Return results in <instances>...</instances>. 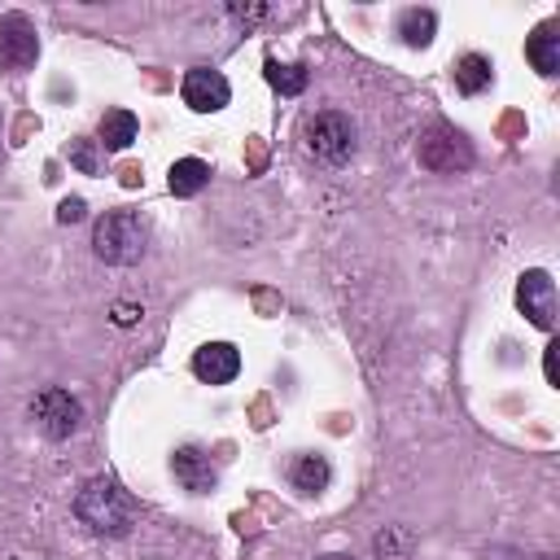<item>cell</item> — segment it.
<instances>
[{"instance_id": "cell-4", "label": "cell", "mask_w": 560, "mask_h": 560, "mask_svg": "<svg viewBox=\"0 0 560 560\" xmlns=\"http://www.w3.org/2000/svg\"><path fill=\"white\" fill-rule=\"evenodd\" d=\"M416 158H420V166H424V171H433V175H455V171L472 166V144H468V136H464V131H455V127L438 122V127H429V131L420 136Z\"/></svg>"}, {"instance_id": "cell-9", "label": "cell", "mask_w": 560, "mask_h": 560, "mask_svg": "<svg viewBox=\"0 0 560 560\" xmlns=\"http://www.w3.org/2000/svg\"><path fill=\"white\" fill-rule=\"evenodd\" d=\"M236 372H241V350L232 341H206L192 354V376L206 385H228L236 381Z\"/></svg>"}, {"instance_id": "cell-8", "label": "cell", "mask_w": 560, "mask_h": 560, "mask_svg": "<svg viewBox=\"0 0 560 560\" xmlns=\"http://www.w3.org/2000/svg\"><path fill=\"white\" fill-rule=\"evenodd\" d=\"M39 57V35L22 13L0 18V70H31Z\"/></svg>"}, {"instance_id": "cell-21", "label": "cell", "mask_w": 560, "mask_h": 560, "mask_svg": "<svg viewBox=\"0 0 560 560\" xmlns=\"http://www.w3.org/2000/svg\"><path fill=\"white\" fill-rule=\"evenodd\" d=\"M228 13H232L236 22H258V18H267V9H262V4H249V9H241V4H232Z\"/></svg>"}, {"instance_id": "cell-11", "label": "cell", "mask_w": 560, "mask_h": 560, "mask_svg": "<svg viewBox=\"0 0 560 560\" xmlns=\"http://www.w3.org/2000/svg\"><path fill=\"white\" fill-rule=\"evenodd\" d=\"M525 57H529V66L538 70V74H556L560 70V26L556 22H538L534 26V35L525 39Z\"/></svg>"}, {"instance_id": "cell-12", "label": "cell", "mask_w": 560, "mask_h": 560, "mask_svg": "<svg viewBox=\"0 0 560 560\" xmlns=\"http://www.w3.org/2000/svg\"><path fill=\"white\" fill-rule=\"evenodd\" d=\"M136 131H140V122H136V114L131 109H105V118H101V127H96V144L101 149H109V153H122L131 140H136Z\"/></svg>"}, {"instance_id": "cell-16", "label": "cell", "mask_w": 560, "mask_h": 560, "mask_svg": "<svg viewBox=\"0 0 560 560\" xmlns=\"http://www.w3.org/2000/svg\"><path fill=\"white\" fill-rule=\"evenodd\" d=\"M438 31V13L433 9H402L398 13V35L407 48H429Z\"/></svg>"}, {"instance_id": "cell-25", "label": "cell", "mask_w": 560, "mask_h": 560, "mask_svg": "<svg viewBox=\"0 0 560 560\" xmlns=\"http://www.w3.org/2000/svg\"><path fill=\"white\" fill-rule=\"evenodd\" d=\"M534 560H551V556H534Z\"/></svg>"}, {"instance_id": "cell-2", "label": "cell", "mask_w": 560, "mask_h": 560, "mask_svg": "<svg viewBox=\"0 0 560 560\" xmlns=\"http://www.w3.org/2000/svg\"><path fill=\"white\" fill-rule=\"evenodd\" d=\"M149 249V223L136 210H105L92 223V254L109 267H131Z\"/></svg>"}, {"instance_id": "cell-3", "label": "cell", "mask_w": 560, "mask_h": 560, "mask_svg": "<svg viewBox=\"0 0 560 560\" xmlns=\"http://www.w3.org/2000/svg\"><path fill=\"white\" fill-rule=\"evenodd\" d=\"M302 144H306V153H311L315 162H324V166H346V162L354 158V122H350L346 114H337V109H324V114L306 118Z\"/></svg>"}, {"instance_id": "cell-14", "label": "cell", "mask_w": 560, "mask_h": 560, "mask_svg": "<svg viewBox=\"0 0 560 560\" xmlns=\"http://www.w3.org/2000/svg\"><path fill=\"white\" fill-rule=\"evenodd\" d=\"M289 481H293V490H302V494H319V490L332 481V468H328L324 455H311V451H306V455L293 459Z\"/></svg>"}, {"instance_id": "cell-7", "label": "cell", "mask_w": 560, "mask_h": 560, "mask_svg": "<svg viewBox=\"0 0 560 560\" xmlns=\"http://www.w3.org/2000/svg\"><path fill=\"white\" fill-rule=\"evenodd\" d=\"M179 96L192 114H214L232 101V83L223 79V70H210V66H192L179 83Z\"/></svg>"}, {"instance_id": "cell-22", "label": "cell", "mask_w": 560, "mask_h": 560, "mask_svg": "<svg viewBox=\"0 0 560 560\" xmlns=\"http://www.w3.org/2000/svg\"><path fill=\"white\" fill-rule=\"evenodd\" d=\"M556 350H560V346L551 341V346H547V354H542V372H547V385H560V372H556Z\"/></svg>"}, {"instance_id": "cell-1", "label": "cell", "mask_w": 560, "mask_h": 560, "mask_svg": "<svg viewBox=\"0 0 560 560\" xmlns=\"http://www.w3.org/2000/svg\"><path fill=\"white\" fill-rule=\"evenodd\" d=\"M74 516L101 538H122L136 525V499L114 477H92L74 494Z\"/></svg>"}, {"instance_id": "cell-6", "label": "cell", "mask_w": 560, "mask_h": 560, "mask_svg": "<svg viewBox=\"0 0 560 560\" xmlns=\"http://www.w3.org/2000/svg\"><path fill=\"white\" fill-rule=\"evenodd\" d=\"M516 311L534 328H551L556 324V280L542 267L521 271V280H516Z\"/></svg>"}, {"instance_id": "cell-5", "label": "cell", "mask_w": 560, "mask_h": 560, "mask_svg": "<svg viewBox=\"0 0 560 560\" xmlns=\"http://www.w3.org/2000/svg\"><path fill=\"white\" fill-rule=\"evenodd\" d=\"M31 420H35V429H39L44 438L61 442V438H70V433L83 424V402H79L70 389H61V385H44V389L31 398Z\"/></svg>"}, {"instance_id": "cell-15", "label": "cell", "mask_w": 560, "mask_h": 560, "mask_svg": "<svg viewBox=\"0 0 560 560\" xmlns=\"http://www.w3.org/2000/svg\"><path fill=\"white\" fill-rule=\"evenodd\" d=\"M166 184H171L175 197H197V192L210 184V166H206L201 158H179V162H171Z\"/></svg>"}, {"instance_id": "cell-18", "label": "cell", "mask_w": 560, "mask_h": 560, "mask_svg": "<svg viewBox=\"0 0 560 560\" xmlns=\"http://www.w3.org/2000/svg\"><path fill=\"white\" fill-rule=\"evenodd\" d=\"M92 144H96V140H74V144H70L74 166H79V171H88V175L96 171V153H92Z\"/></svg>"}, {"instance_id": "cell-20", "label": "cell", "mask_w": 560, "mask_h": 560, "mask_svg": "<svg viewBox=\"0 0 560 560\" xmlns=\"http://www.w3.org/2000/svg\"><path fill=\"white\" fill-rule=\"evenodd\" d=\"M136 319H140V306L136 302H114V324L118 328H131Z\"/></svg>"}, {"instance_id": "cell-13", "label": "cell", "mask_w": 560, "mask_h": 560, "mask_svg": "<svg viewBox=\"0 0 560 560\" xmlns=\"http://www.w3.org/2000/svg\"><path fill=\"white\" fill-rule=\"evenodd\" d=\"M451 79H455V88H459L464 96H477V92H486V88H490L494 66H490V57H481V52H464V57L455 61Z\"/></svg>"}, {"instance_id": "cell-10", "label": "cell", "mask_w": 560, "mask_h": 560, "mask_svg": "<svg viewBox=\"0 0 560 560\" xmlns=\"http://www.w3.org/2000/svg\"><path fill=\"white\" fill-rule=\"evenodd\" d=\"M171 472H175V481H179L184 490H192V494H210L214 481H219V468H214V459H210L201 446H179V451L171 455Z\"/></svg>"}, {"instance_id": "cell-17", "label": "cell", "mask_w": 560, "mask_h": 560, "mask_svg": "<svg viewBox=\"0 0 560 560\" xmlns=\"http://www.w3.org/2000/svg\"><path fill=\"white\" fill-rule=\"evenodd\" d=\"M267 83L280 92V96H298L306 88V66H284V61H267Z\"/></svg>"}, {"instance_id": "cell-19", "label": "cell", "mask_w": 560, "mask_h": 560, "mask_svg": "<svg viewBox=\"0 0 560 560\" xmlns=\"http://www.w3.org/2000/svg\"><path fill=\"white\" fill-rule=\"evenodd\" d=\"M83 219V197H66L57 206V223H79Z\"/></svg>"}, {"instance_id": "cell-23", "label": "cell", "mask_w": 560, "mask_h": 560, "mask_svg": "<svg viewBox=\"0 0 560 560\" xmlns=\"http://www.w3.org/2000/svg\"><path fill=\"white\" fill-rule=\"evenodd\" d=\"M481 560H529V556H521V551H512V547H494V551H486Z\"/></svg>"}, {"instance_id": "cell-24", "label": "cell", "mask_w": 560, "mask_h": 560, "mask_svg": "<svg viewBox=\"0 0 560 560\" xmlns=\"http://www.w3.org/2000/svg\"><path fill=\"white\" fill-rule=\"evenodd\" d=\"M315 560H350V556H315Z\"/></svg>"}]
</instances>
